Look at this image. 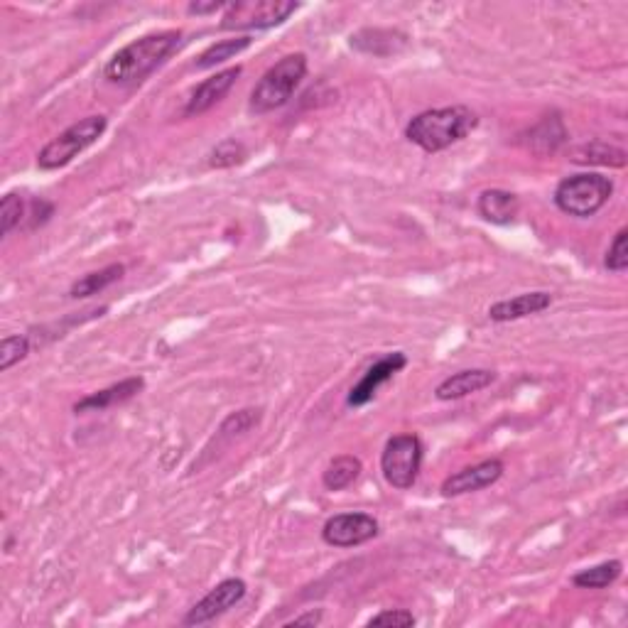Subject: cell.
Masks as SVG:
<instances>
[{
	"instance_id": "cell-1",
	"label": "cell",
	"mask_w": 628,
	"mask_h": 628,
	"mask_svg": "<svg viewBox=\"0 0 628 628\" xmlns=\"http://www.w3.org/2000/svg\"><path fill=\"white\" fill-rule=\"evenodd\" d=\"M182 32L165 30L155 35H145L118 50L104 67V79L116 86H133L148 79L160 64L167 62L172 52L180 47Z\"/></svg>"
},
{
	"instance_id": "cell-2",
	"label": "cell",
	"mask_w": 628,
	"mask_h": 628,
	"mask_svg": "<svg viewBox=\"0 0 628 628\" xmlns=\"http://www.w3.org/2000/svg\"><path fill=\"white\" fill-rule=\"evenodd\" d=\"M479 126L476 113L467 106H445L422 111L405 126V138L425 153H442L464 140Z\"/></svg>"
},
{
	"instance_id": "cell-3",
	"label": "cell",
	"mask_w": 628,
	"mask_h": 628,
	"mask_svg": "<svg viewBox=\"0 0 628 628\" xmlns=\"http://www.w3.org/2000/svg\"><path fill=\"white\" fill-rule=\"evenodd\" d=\"M307 77V57L302 52L288 54L278 59L268 72L258 79V84L251 91V111L263 116V113L283 108L292 99L297 86Z\"/></svg>"
},
{
	"instance_id": "cell-4",
	"label": "cell",
	"mask_w": 628,
	"mask_h": 628,
	"mask_svg": "<svg viewBox=\"0 0 628 628\" xmlns=\"http://www.w3.org/2000/svg\"><path fill=\"white\" fill-rule=\"evenodd\" d=\"M614 194V182L597 172H579L565 177L555 189V204L562 214L575 219H589L597 214Z\"/></svg>"
},
{
	"instance_id": "cell-5",
	"label": "cell",
	"mask_w": 628,
	"mask_h": 628,
	"mask_svg": "<svg viewBox=\"0 0 628 628\" xmlns=\"http://www.w3.org/2000/svg\"><path fill=\"white\" fill-rule=\"evenodd\" d=\"M108 121L104 116H86L79 123L69 126L67 131H62L57 138L50 140L45 148L37 155V167L40 170H59V167L69 165L74 157L84 153L86 148L96 143L101 135L106 133Z\"/></svg>"
},
{
	"instance_id": "cell-6",
	"label": "cell",
	"mask_w": 628,
	"mask_h": 628,
	"mask_svg": "<svg viewBox=\"0 0 628 628\" xmlns=\"http://www.w3.org/2000/svg\"><path fill=\"white\" fill-rule=\"evenodd\" d=\"M422 442L418 435H393L381 454V471L388 486L398 491L413 489L422 469Z\"/></svg>"
},
{
	"instance_id": "cell-7",
	"label": "cell",
	"mask_w": 628,
	"mask_h": 628,
	"mask_svg": "<svg viewBox=\"0 0 628 628\" xmlns=\"http://www.w3.org/2000/svg\"><path fill=\"white\" fill-rule=\"evenodd\" d=\"M300 3H285V0H238L229 3L221 30H270V27L283 25Z\"/></svg>"
},
{
	"instance_id": "cell-8",
	"label": "cell",
	"mask_w": 628,
	"mask_h": 628,
	"mask_svg": "<svg viewBox=\"0 0 628 628\" xmlns=\"http://www.w3.org/2000/svg\"><path fill=\"white\" fill-rule=\"evenodd\" d=\"M246 592H248V587H246V582H243V579H238V577L224 579V582L216 584V587L211 589L209 594H204V597L187 611V616H184L182 624L184 626L209 624V621L219 619L221 614H226L229 609H234V606L241 602L243 597H246Z\"/></svg>"
},
{
	"instance_id": "cell-9",
	"label": "cell",
	"mask_w": 628,
	"mask_h": 628,
	"mask_svg": "<svg viewBox=\"0 0 628 628\" xmlns=\"http://www.w3.org/2000/svg\"><path fill=\"white\" fill-rule=\"evenodd\" d=\"M378 535V521L368 513H337L322 528V540L332 548H356Z\"/></svg>"
},
{
	"instance_id": "cell-10",
	"label": "cell",
	"mask_w": 628,
	"mask_h": 628,
	"mask_svg": "<svg viewBox=\"0 0 628 628\" xmlns=\"http://www.w3.org/2000/svg\"><path fill=\"white\" fill-rule=\"evenodd\" d=\"M408 366V356L403 351H393V354L381 356L373 366L366 368V373L361 376V381L351 388L349 395H346V403L351 408H361V405H368L376 393L381 391V386H386L388 381H393L395 373H400Z\"/></svg>"
},
{
	"instance_id": "cell-11",
	"label": "cell",
	"mask_w": 628,
	"mask_h": 628,
	"mask_svg": "<svg viewBox=\"0 0 628 628\" xmlns=\"http://www.w3.org/2000/svg\"><path fill=\"white\" fill-rule=\"evenodd\" d=\"M503 462L501 459H484L479 464H471V467L459 469L457 474L447 476L445 484H442V496L454 498L464 494H476L481 489H489L503 476Z\"/></svg>"
},
{
	"instance_id": "cell-12",
	"label": "cell",
	"mask_w": 628,
	"mask_h": 628,
	"mask_svg": "<svg viewBox=\"0 0 628 628\" xmlns=\"http://www.w3.org/2000/svg\"><path fill=\"white\" fill-rule=\"evenodd\" d=\"M238 77H241V67H229L224 72H216L214 77L204 79L187 99L184 116H202V113H207L219 101H224V96L234 89Z\"/></svg>"
},
{
	"instance_id": "cell-13",
	"label": "cell",
	"mask_w": 628,
	"mask_h": 628,
	"mask_svg": "<svg viewBox=\"0 0 628 628\" xmlns=\"http://www.w3.org/2000/svg\"><path fill=\"white\" fill-rule=\"evenodd\" d=\"M143 388H145V378L143 376L126 378V381L113 383V386L104 388V391H96V393L86 395V398L77 400V403H74V413H77V415H81V413H101V410L113 408V405L128 403V400H133L135 395L143 391Z\"/></svg>"
},
{
	"instance_id": "cell-14",
	"label": "cell",
	"mask_w": 628,
	"mask_h": 628,
	"mask_svg": "<svg viewBox=\"0 0 628 628\" xmlns=\"http://www.w3.org/2000/svg\"><path fill=\"white\" fill-rule=\"evenodd\" d=\"M552 305L550 292H523V295L511 297V300L494 302L489 307V319L491 322H516V319H525L530 314L545 312Z\"/></svg>"
},
{
	"instance_id": "cell-15",
	"label": "cell",
	"mask_w": 628,
	"mask_h": 628,
	"mask_svg": "<svg viewBox=\"0 0 628 628\" xmlns=\"http://www.w3.org/2000/svg\"><path fill=\"white\" fill-rule=\"evenodd\" d=\"M494 381L496 371H489V368H467V371L452 373V376L445 378V381L435 388V398L437 400L467 398V395H474L484 391V388H489Z\"/></svg>"
},
{
	"instance_id": "cell-16",
	"label": "cell",
	"mask_w": 628,
	"mask_h": 628,
	"mask_svg": "<svg viewBox=\"0 0 628 628\" xmlns=\"http://www.w3.org/2000/svg\"><path fill=\"white\" fill-rule=\"evenodd\" d=\"M518 207V197L513 192H506V189H484L479 194V202H476V211L484 221L496 226H506L516 219Z\"/></svg>"
},
{
	"instance_id": "cell-17",
	"label": "cell",
	"mask_w": 628,
	"mask_h": 628,
	"mask_svg": "<svg viewBox=\"0 0 628 628\" xmlns=\"http://www.w3.org/2000/svg\"><path fill=\"white\" fill-rule=\"evenodd\" d=\"M386 45L388 54H395L403 50L408 45V37L400 35V32L393 30H361L356 35H351V47L364 54H376V57H386L383 54V47Z\"/></svg>"
},
{
	"instance_id": "cell-18",
	"label": "cell",
	"mask_w": 628,
	"mask_h": 628,
	"mask_svg": "<svg viewBox=\"0 0 628 628\" xmlns=\"http://www.w3.org/2000/svg\"><path fill=\"white\" fill-rule=\"evenodd\" d=\"M361 459L354 457V454H341V457H334L332 462L327 464V469L322 471V484L327 491H344L354 484L361 476Z\"/></svg>"
},
{
	"instance_id": "cell-19",
	"label": "cell",
	"mask_w": 628,
	"mask_h": 628,
	"mask_svg": "<svg viewBox=\"0 0 628 628\" xmlns=\"http://www.w3.org/2000/svg\"><path fill=\"white\" fill-rule=\"evenodd\" d=\"M123 273H126V265L123 263H111V265H106V268L94 270V273L84 275V278H79L77 283L72 285L69 297H74V300H84V297L99 295V292L111 288L113 283H118V280L123 278Z\"/></svg>"
},
{
	"instance_id": "cell-20",
	"label": "cell",
	"mask_w": 628,
	"mask_h": 628,
	"mask_svg": "<svg viewBox=\"0 0 628 628\" xmlns=\"http://www.w3.org/2000/svg\"><path fill=\"white\" fill-rule=\"evenodd\" d=\"M251 45H253V40L248 35L234 37V40H221V42H216V45L207 47V50L199 54L197 62H194V67L197 69H214V67H219V64H224V62H229V59L238 57L241 52H246Z\"/></svg>"
},
{
	"instance_id": "cell-21",
	"label": "cell",
	"mask_w": 628,
	"mask_h": 628,
	"mask_svg": "<svg viewBox=\"0 0 628 628\" xmlns=\"http://www.w3.org/2000/svg\"><path fill=\"white\" fill-rule=\"evenodd\" d=\"M621 570H624L621 560H609L602 562V565L589 567V570L577 572V575L572 577V584L579 589H606L621 577Z\"/></svg>"
},
{
	"instance_id": "cell-22",
	"label": "cell",
	"mask_w": 628,
	"mask_h": 628,
	"mask_svg": "<svg viewBox=\"0 0 628 628\" xmlns=\"http://www.w3.org/2000/svg\"><path fill=\"white\" fill-rule=\"evenodd\" d=\"M572 160L579 162V165L624 167L626 165V153L621 148H614V145L592 143V145H582V148H577L575 155H572Z\"/></svg>"
},
{
	"instance_id": "cell-23",
	"label": "cell",
	"mask_w": 628,
	"mask_h": 628,
	"mask_svg": "<svg viewBox=\"0 0 628 628\" xmlns=\"http://www.w3.org/2000/svg\"><path fill=\"white\" fill-rule=\"evenodd\" d=\"M25 216H27L25 199L15 192L5 194L3 202H0V234L10 236V231L18 229V226L23 224Z\"/></svg>"
},
{
	"instance_id": "cell-24",
	"label": "cell",
	"mask_w": 628,
	"mask_h": 628,
	"mask_svg": "<svg viewBox=\"0 0 628 628\" xmlns=\"http://www.w3.org/2000/svg\"><path fill=\"white\" fill-rule=\"evenodd\" d=\"M27 354H30V339L23 337V334L5 337L0 341V371H10V368L20 364Z\"/></svg>"
},
{
	"instance_id": "cell-25",
	"label": "cell",
	"mask_w": 628,
	"mask_h": 628,
	"mask_svg": "<svg viewBox=\"0 0 628 628\" xmlns=\"http://www.w3.org/2000/svg\"><path fill=\"white\" fill-rule=\"evenodd\" d=\"M258 422H261V410H253V408L238 410V413H231L229 418L221 422L219 435L221 437L243 435V432H248V430H251V427H256Z\"/></svg>"
},
{
	"instance_id": "cell-26",
	"label": "cell",
	"mask_w": 628,
	"mask_h": 628,
	"mask_svg": "<svg viewBox=\"0 0 628 628\" xmlns=\"http://www.w3.org/2000/svg\"><path fill=\"white\" fill-rule=\"evenodd\" d=\"M246 160V148H243L238 140H224V143H219L214 148V153H211V167H234L238 165V162Z\"/></svg>"
},
{
	"instance_id": "cell-27",
	"label": "cell",
	"mask_w": 628,
	"mask_h": 628,
	"mask_svg": "<svg viewBox=\"0 0 628 628\" xmlns=\"http://www.w3.org/2000/svg\"><path fill=\"white\" fill-rule=\"evenodd\" d=\"M604 265L611 270V273H624L628 268V231L621 229L619 234L611 241L609 251H606Z\"/></svg>"
},
{
	"instance_id": "cell-28",
	"label": "cell",
	"mask_w": 628,
	"mask_h": 628,
	"mask_svg": "<svg viewBox=\"0 0 628 628\" xmlns=\"http://www.w3.org/2000/svg\"><path fill=\"white\" fill-rule=\"evenodd\" d=\"M368 626H395V628H408L415 626V616L405 609H386L381 614L371 616Z\"/></svg>"
},
{
	"instance_id": "cell-29",
	"label": "cell",
	"mask_w": 628,
	"mask_h": 628,
	"mask_svg": "<svg viewBox=\"0 0 628 628\" xmlns=\"http://www.w3.org/2000/svg\"><path fill=\"white\" fill-rule=\"evenodd\" d=\"M52 214H54V204L45 202V199H32L30 207H27V216H25V219H30V224H27V229L35 231L37 226L47 224Z\"/></svg>"
},
{
	"instance_id": "cell-30",
	"label": "cell",
	"mask_w": 628,
	"mask_h": 628,
	"mask_svg": "<svg viewBox=\"0 0 628 628\" xmlns=\"http://www.w3.org/2000/svg\"><path fill=\"white\" fill-rule=\"evenodd\" d=\"M229 8V3H216V0H211V3H189L187 5V13L189 15H211V13H219V10H226Z\"/></svg>"
},
{
	"instance_id": "cell-31",
	"label": "cell",
	"mask_w": 628,
	"mask_h": 628,
	"mask_svg": "<svg viewBox=\"0 0 628 628\" xmlns=\"http://www.w3.org/2000/svg\"><path fill=\"white\" fill-rule=\"evenodd\" d=\"M322 611H310V614L295 616V619L288 621V626H319L322 624Z\"/></svg>"
}]
</instances>
